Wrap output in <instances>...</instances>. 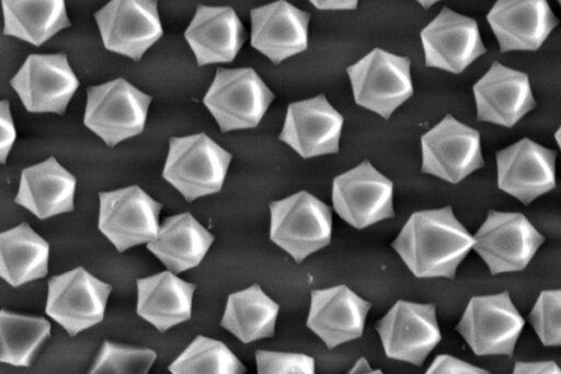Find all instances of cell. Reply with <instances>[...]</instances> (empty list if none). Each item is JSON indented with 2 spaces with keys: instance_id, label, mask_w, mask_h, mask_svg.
<instances>
[{
  "instance_id": "4fadbf2b",
  "label": "cell",
  "mask_w": 561,
  "mask_h": 374,
  "mask_svg": "<svg viewBox=\"0 0 561 374\" xmlns=\"http://www.w3.org/2000/svg\"><path fill=\"white\" fill-rule=\"evenodd\" d=\"M376 331L388 359L422 366L442 340L432 303L397 301L376 322Z\"/></svg>"
},
{
  "instance_id": "277c9868",
  "label": "cell",
  "mask_w": 561,
  "mask_h": 374,
  "mask_svg": "<svg viewBox=\"0 0 561 374\" xmlns=\"http://www.w3.org/2000/svg\"><path fill=\"white\" fill-rule=\"evenodd\" d=\"M152 97L124 78L87 89L83 124L114 147L142 133Z\"/></svg>"
},
{
  "instance_id": "f546056e",
  "label": "cell",
  "mask_w": 561,
  "mask_h": 374,
  "mask_svg": "<svg viewBox=\"0 0 561 374\" xmlns=\"http://www.w3.org/2000/svg\"><path fill=\"white\" fill-rule=\"evenodd\" d=\"M50 331L45 317L1 309L0 362L15 367L31 366Z\"/></svg>"
},
{
  "instance_id": "e0dca14e",
  "label": "cell",
  "mask_w": 561,
  "mask_h": 374,
  "mask_svg": "<svg viewBox=\"0 0 561 374\" xmlns=\"http://www.w3.org/2000/svg\"><path fill=\"white\" fill-rule=\"evenodd\" d=\"M496 182L524 205L556 188L557 152L530 138L496 151Z\"/></svg>"
},
{
  "instance_id": "8992f818",
  "label": "cell",
  "mask_w": 561,
  "mask_h": 374,
  "mask_svg": "<svg viewBox=\"0 0 561 374\" xmlns=\"http://www.w3.org/2000/svg\"><path fill=\"white\" fill-rule=\"evenodd\" d=\"M354 101L385 120L413 94L411 60L376 47L346 68Z\"/></svg>"
},
{
  "instance_id": "d590c367",
  "label": "cell",
  "mask_w": 561,
  "mask_h": 374,
  "mask_svg": "<svg viewBox=\"0 0 561 374\" xmlns=\"http://www.w3.org/2000/svg\"><path fill=\"white\" fill-rule=\"evenodd\" d=\"M16 139V129L13 122L10 103L0 102V162L4 165Z\"/></svg>"
},
{
  "instance_id": "7c38bea8",
  "label": "cell",
  "mask_w": 561,
  "mask_h": 374,
  "mask_svg": "<svg viewBox=\"0 0 561 374\" xmlns=\"http://www.w3.org/2000/svg\"><path fill=\"white\" fill-rule=\"evenodd\" d=\"M331 199L335 213L356 229L394 217L393 182L369 160L337 174Z\"/></svg>"
},
{
  "instance_id": "3957f363",
  "label": "cell",
  "mask_w": 561,
  "mask_h": 374,
  "mask_svg": "<svg viewBox=\"0 0 561 374\" xmlns=\"http://www.w3.org/2000/svg\"><path fill=\"white\" fill-rule=\"evenodd\" d=\"M268 209L271 241L297 263L330 245L332 209L310 192L272 201Z\"/></svg>"
},
{
  "instance_id": "7a4b0ae2",
  "label": "cell",
  "mask_w": 561,
  "mask_h": 374,
  "mask_svg": "<svg viewBox=\"0 0 561 374\" xmlns=\"http://www.w3.org/2000/svg\"><path fill=\"white\" fill-rule=\"evenodd\" d=\"M232 155L205 133L173 136L162 169V178L186 202L218 193Z\"/></svg>"
},
{
  "instance_id": "d4e9b609",
  "label": "cell",
  "mask_w": 561,
  "mask_h": 374,
  "mask_svg": "<svg viewBox=\"0 0 561 374\" xmlns=\"http://www.w3.org/2000/svg\"><path fill=\"white\" fill-rule=\"evenodd\" d=\"M196 285L165 270L136 280L137 315L159 332L187 321L192 316Z\"/></svg>"
},
{
  "instance_id": "1f68e13d",
  "label": "cell",
  "mask_w": 561,
  "mask_h": 374,
  "mask_svg": "<svg viewBox=\"0 0 561 374\" xmlns=\"http://www.w3.org/2000/svg\"><path fill=\"white\" fill-rule=\"evenodd\" d=\"M156 359L157 352L152 349L104 340L89 373L147 374Z\"/></svg>"
},
{
  "instance_id": "30bf717a",
  "label": "cell",
  "mask_w": 561,
  "mask_h": 374,
  "mask_svg": "<svg viewBox=\"0 0 561 374\" xmlns=\"http://www.w3.org/2000/svg\"><path fill=\"white\" fill-rule=\"evenodd\" d=\"M162 204L138 185L99 192L98 228L118 252L147 245L158 234Z\"/></svg>"
},
{
  "instance_id": "ac0fdd59",
  "label": "cell",
  "mask_w": 561,
  "mask_h": 374,
  "mask_svg": "<svg viewBox=\"0 0 561 374\" xmlns=\"http://www.w3.org/2000/svg\"><path fill=\"white\" fill-rule=\"evenodd\" d=\"M344 118L324 94L291 102L278 139L304 159L339 152Z\"/></svg>"
},
{
  "instance_id": "9c48e42d",
  "label": "cell",
  "mask_w": 561,
  "mask_h": 374,
  "mask_svg": "<svg viewBox=\"0 0 561 374\" xmlns=\"http://www.w3.org/2000/svg\"><path fill=\"white\" fill-rule=\"evenodd\" d=\"M111 292V284L77 267L48 280L45 313L75 337L103 320Z\"/></svg>"
},
{
  "instance_id": "7402d4cb",
  "label": "cell",
  "mask_w": 561,
  "mask_h": 374,
  "mask_svg": "<svg viewBox=\"0 0 561 374\" xmlns=\"http://www.w3.org/2000/svg\"><path fill=\"white\" fill-rule=\"evenodd\" d=\"M486 20L502 53L537 50L558 25L547 0H496Z\"/></svg>"
},
{
  "instance_id": "60d3db41",
  "label": "cell",
  "mask_w": 561,
  "mask_h": 374,
  "mask_svg": "<svg viewBox=\"0 0 561 374\" xmlns=\"http://www.w3.org/2000/svg\"><path fill=\"white\" fill-rule=\"evenodd\" d=\"M554 139L558 144V147L561 151V125L559 126V128L557 129V132L554 133Z\"/></svg>"
},
{
  "instance_id": "484cf974",
  "label": "cell",
  "mask_w": 561,
  "mask_h": 374,
  "mask_svg": "<svg viewBox=\"0 0 561 374\" xmlns=\"http://www.w3.org/2000/svg\"><path fill=\"white\" fill-rule=\"evenodd\" d=\"M215 240L191 213L167 217L146 248L170 271L179 274L201 264Z\"/></svg>"
},
{
  "instance_id": "f1b7e54d",
  "label": "cell",
  "mask_w": 561,
  "mask_h": 374,
  "mask_svg": "<svg viewBox=\"0 0 561 374\" xmlns=\"http://www.w3.org/2000/svg\"><path fill=\"white\" fill-rule=\"evenodd\" d=\"M3 34L41 46L71 25L66 0H2Z\"/></svg>"
},
{
  "instance_id": "83f0119b",
  "label": "cell",
  "mask_w": 561,
  "mask_h": 374,
  "mask_svg": "<svg viewBox=\"0 0 561 374\" xmlns=\"http://www.w3.org/2000/svg\"><path fill=\"white\" fill-rule=\"evenodd\" d=\"M279 305L259 284L228 295L220 326L242 343L275 335Z\"/></svg>"
},
{
  "instance_id": "ba28073f",
  "label": "cell",
  "mask_w": 561,
  "mask_h": 374,
  "mask_svg": "<svg viewBox=\"0 0 561 374\" xmlns=\"http://www.w3.org/2000/svg\"><path fill=\"white\" fill-rule=\"evenodd\" d=\"M525 326V319L507 291L472 296L457 326L471 351L478 356H512Z\"/></svg>"
},
{
  "instance_id": "b9f144b4",
  "label": "cell",
  "mask_w": 561,
  "mask_h": 374,
  "mask_svg": "<svg viewBox=\"0 0 561 374\" xmlns=\"http://www.w3.org/2000/svg\"><path fill=\"white\" fill-rule=\"evenodd\" d=\"M557 1H558V3H559V4H560V7H561V0H557Z\"/></svg>"
},
{
  "instance_id": "6da1fadb",
  "label": "cell",
  "mask_w": 561,
  "mask_h": 374,
  "mask_svg": "<svg viewBox=\"0 0 561 374\" xmlns=\"http://www.w3.org/2000/svg\"><path fill=\"white\" fill-rule=\"evenodd\" d=\"M474 245L450 205L414 212L391 247L417 279H454Z\"/></svg>"
},
{
  "instance_id": "74e56055",
  "label": "cell",
  "mask_w": 561,
  "mask_h": 374,
  "mask_svg": "<svg viewBox=\"0 0 561 374\" xmlns=\"http://www.w3.org/2000/svg\"><path fill=\"white\" fill-rule=\"evenodd\" d=\"M316 9L323 11L355 10L358 0H308Z\"/></svg>"
},
{
  "instance_id": "cb8c5ba5",
  "label": "cell",
  "mask_w": 561,
  "mask_h": 374,
  "mask_svg": "<svg viewBox=\"0 0 561 374\" xmlns=\"http://www.w3.org/2000/svg\"><path fill=\"white\" fill-rule=\"evenodd\" d=\"M76 177L54 156L21 171L13 202L41 220L75 209Z\"/></svg>"
},
{
  "instance_id": "4316f807",
  "label": "cell",
  "mask_w": 561,
  "mask_h": 374,
  "mask_svg": "<svg viewBox=\"0 0 561 374\" xmlns=\"http://www.w3.org/2000/svg\"><path fill=\"white\" fill-rule=\"evenodd\" d=\"M50 247L23 222L0 234V276L12 287L43 279L48 273Z\"/></svg>"
},
{
  "instance_id": "836d02e7",
  "label": "cell",
  "mask_w": 561,
  "mask_h": 374,
  "mask_svg": "<svg viewBox=\"0 0 561 374\" xmlns=\"http://www.w3.org/2000/svg\"><path fill=\"white\" fill-rule=\"evenodd\" d=\"M256 372L259 374H314L313 356L304 353L256 350Z\"/></svg>"
},
{
  "instance_id": "9a60e30c",
  "label": "cell",
  "mask_w": 561,
  "mask_h": 374,
  "mask_svg": "<svg viewBox=\"0 0 561 374\" xmlns=\"http://www.w3.org/2000/svg\"><path fill=\"white\" fill-rule=\"evenodd\" d=\"M94 20L104 48L135 61L163 35L157 0H110Z\"/></svg>"
},
{
  "instance_id": "8d00e7d4",
  "label": "cell",
  "mask_w": 561,
  "mask_h": 374,
  "mask_svg": "<svg viewBox=\"0 0 561 374\" xmlns=\"http://www.w3.org/2000/svg\"><path fill=\"white\" fill-rule=\"evenodd\" d=\"M514 374H561V367L554 361H517Z\"/></svg>"
},
{
  "instance_id": "e575fe53",
  "label": "cell",
  "mask_w": 561,
  "mask_h": 374,
  "mask_svg": "<svg viewBox=\"0 0 561 374\" xmlns=\"http://www.w3.org/2000/svg\"><path fill=\"white\" fill-rule=\"evenodd\" d=\"M426 374H489V371L449 354H438Z\"/></svg>"
},
{
  "instance_id": "8fae6325",
  "label": "cell",
  "mask_w": 561,
  "mask_h": 374,
  "mask_svg": "<svg viewBox=\"0 0 561 374\" xmlns=\"http://www.w3.org/2000/svg\"><path fill=\"white\" fill-rule=\"evenodd\" d=\"M484 166L480 134L446 114L421 137V172L457 184Z\"/></svg>"
},
{
  "instance_id": "ffe728a7",
  "label": "cell",
  "mask_w": 561,
  "mask_h": 374,
  "mask_svg": "<svg viewBox=\"0 0 561 374\" xmlns=\"http://www.w3.org/2000/svg\"><path fill=\"white\" fill-rule=\"evenodd\" d=\"M477 120L513 127L536 107L528 75L493 61L473 84Z\"/></svg>"
},
{
  "instance_id": "5b68a950",
  "label": "cell",
  "mask_w": 561,
  "mask_h": 374,
  "mask_svg": "<svg viewBox=\"0 0 561 374\" xmlns=\"http://www.w3.org/2000/svg\"><path fill=\"white\" fill-rule=\"evenodd\" d=\"M275 94L250 67L217 68L203 103L222 133L256 127Z\"/></svg>"
},
{
  "instance_id": "603a6c76",
  "label": "cell",
  "mask_w": 561,
  "mask_h": 374,
  "mask_svg": "<svg viewBox=\"0 0 561 374\" xmlns=\"http://www.w3.org/2000/svg\"><path fill=\"white\" fill-rule=\"evenodd\" d=\"M184 37L198 66L231 63L245 42V30L233 8L198 4Z\"/></svg>"
},
{
  "instance_id": "f35d334b",
  "label": "cell",
  "mask_w": 561,
  "mask_h": 374,
  "mask_svg": "<svg viewBox=\"0 0 561 374\" xmlns=\"http://www.w3.org/2000/svg\"><path fill=\"white\" fill-rule=\"evenodd\" d=\"M350 374H375V373H382L381 370H374L370 364L368 363L367 359L364 356H360L355 364L352 366V369L348 371Z\"/></svg>"
},
{
  "instance_id": "5bb4252c",
  "label": "cell",
  "mask_w": 561,
  "mask_h": 374,
  "mask_svg": "<svg viewBox=\"0 0 561 374\" xmlns=\"http://www.w3.org/2000/svg\"><path fill=\"white\" fill-rule=\"evenodd\" d=\"M30 113L65 114L80 86L67 54H31L10 80Z\"/></svg>"
},
{
  "instance_id": "d6a6232c",
  "label": "cell",
  "mask_w": 561,
  "mask_h": 374,
  "mask_svg": "<svg viewBox=\"0 0 561 374\" xmlns=\"http://www.w3.org/2000/svg\"><path fill=\"white\" fill-rule=\"evenodd\" d=\"M528 321L545 347H561V288L541 291Z\"/></svg>"
},
{
  "instance_id": "2e32d148",
  "label": "cell",
  "mask_w": 561,
  "mask_h": 374,
  "mask_svg": "<svg viewBox=\"0 0 561 374\" xmlns=\"http://www.w3.org/2000/svg\"><path fill=\"white\" fill-rule=\"evenodd\" d=\"M420 37L425 66L450 73H461L486 52L477 21L446 7Z\"/></svg>"
},
{
  "instance_id": "ab89813d",
  "label": "cell",
  "mask_w": 561,
  "mask_h": 374,
  "mask_svg": "<svg viewBox=\"0 0 561 374\" xmlns=\"http://www.w3.org/2000/svg\"><path fill=\"white\" fill-rule=\"evenodd\" d=\"M422 8L428 9L440 0H415Z\"/></svg>"
},
{
  "instance_id": "d6986e66",
  "label": "cell",
  "mask_w": 561,
  "mask_h": 374,
  "mask_svg": "<svg viewBox=\"0 0 561 374\" xmlns=\"http://www.w3.org/2000/svg\"><path fill=\"white\" fill-rule=\"evenodd\" d=\"M370 307L344 284L312 290L306 326L333 350L362 337Z\"/></svg>"
},
{
  "instance_id": "4dcf8cb0",
  "label": "cell",
  "mask_w": 561,
  "mask_h": 374,
  "mask_svg": "<svg viewBox=\"0 0 561 374\" xmlns=\"http://www.w3.org/2000/svg\"><path fill=\"white\" fill-rule=\"evenodd\" d=\"M172 374H242L247 367L220 340L196 336L169 364Z\"/></svg>"
},
{
  "instance_id": "52a82bcc",
  "label": "cell",
  "mask_w": 561,
  "mask_h": 374,
  "mask_svg": "<svg viewBox=\"0 0 561 374\" xmlns=\"http://www.w3.org/2000/svg\"><path fill=\"white\" fill-rule=\"evenodd\" d=\"M473 238L472 249L492 275L523 271L546 239L524 214L494 209Z\"/></svg>"
},
{
  "instance_id": "44dd1931",
  "label": "cell",
  "mask_w": 561,
  "mask_h": 374,
  "mask_svg": "<svg viewBox=\"0 0 561 374\" xmlns=\"http://www.w3.org/2000/svg\"><path fill=\"white\" fill-rule=\"evenodd\" d=\"M251 46L274 65L308 48L310 14L287 0H275L250 11Z\"/></svg>"
}]
</instances>
